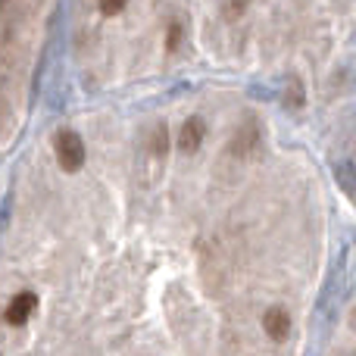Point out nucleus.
Masks as SVG:
<instances>
[{"label":"nucleus","mask_w":356,"mask_h":356,"mask_svg":"<svg viewBox=\"0 0 356 356\" xmlns=\"http://www.w3.org/2000/svg\"><path fill=\"white\" fill-rule=\"evenodd\" d=\"M56 160L66 172H79L81 163H85V144L75 131H60L56 135Z\"/></svg>","instance_id":"f257e3e1"},{"label":"nucleus","mask_w":356,"mask_h":356,"mask_svg":"<svg viewBox=\"0 0 356 356\" xmlns=\"http://www.w3.org/2000/svg\"><path fill=\"white\" fill-rule=\"evenodd\" d=\"M263 332L269 334L275 344H284V341L291 338V316L284 313L282 307L266 309V316H263Z\"/></svg>","instance_id":"f03ea898"},{"label":"nucleus","mask_w":356,"mask_h":356,"mask_svg":"<svg viewBox=\"0 0 356 356\" xmlns=\"http://www.w3.org/2000/svg\"><path fill=\"white\" fill-rule=\"evenodd\" d=\"M38 307V297L31 294V291H22V294H16L10 300V307H6V322L10 325H25V322L31 319V313H35Z\"/></svg>","instance_id":"7ed1b4c3"},{"label":"nucleus","mask_w":356,"mask_h":356,"mask_svg":"<svg viewBox=\"0 0 356 356\" xmlns=\"http://www.w3.org/2000/svg\"><path fill=\"white\" fill-rule=\"evenodd\" d=\"M203 135H207V125H203V119L191 116L188 122L181 125V138H178V144H181L184 154H194V150L203 144Z\"/></svg>","instance_id":"20e7f679"},{"label":"nucleus","mask_w":356,"mask_h":356,"mask_svg":"<svg viewBox=\"0 0 356 356\" xmlns=\"http://www.w3.org/2000/svg\"><path fill=\"white\" fill-rule=\"evenodd\" d=\"M284 100H288V106H294V110H300V106H303V91H300V85H297V81H291V85H288Z\"/></svg>","instance_id":"39448f33"},{"label":"nucleus","mask_w":356,"mask_h":356,"mask_svg":"<svg viewBox=\"0 0 356 356\" xmlns=\"http://www.w3.org/2000/svg\"><path fill=\"white\" fill-rule=\"evenodd\" d=\"M125 3H129V0H100V10H104L106 16H116L119 10H125Z\"/></svg>","instance_id":"423d86ee"},{"label":"nucleus","mask_w":356,"mask_h":356,"mask_svg":"<svg viewBox=\"0 0 356 356\" xmlns=\"http://www.w3.org/2000/svg\"><path fill=\"white\" fill-rule=\"evenodd\" d=\"M178 41H181V25H172V31H169V50H175Z\"/></svg>","instance_id":"0eeeda50"}]
</instances>
